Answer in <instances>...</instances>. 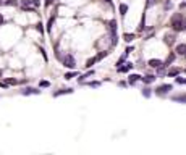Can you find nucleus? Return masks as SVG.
<instances>
[{
    "instance_id": "obj_13",
    "label": "nucleus",
    "mask_w": 186,
    "mask_h": 155,
    "mask_svg": "<svg viewBox=\"0 0 186 155\" xmlns=\"http://www.w3.org/2000/svg\"><path fill=\"white\" fill-rule=\"evenodd\" d=\"M126 11H128V5L121 4V5H120V13H121V16H125V15H126Z\"/></svg>"
},
{
    "instance_id": "obj_1",
    "label": "nucleus",
    "mask_w": 186,
    "mask_h": 155,
    "mask_svg": "<svg viewBox=\"0 0 186 155\" xmlns=\"http://www.w3.org/2000/svg\"><path fill=\"white\" fill-rule=\"evenodd\" d=\"M172 28L175 29L176 32L178 31H183V16L180 13H176L175 16L172 18Z\"/></svg>"
},
{
    "instance_id": "obj_18",
    "label": "nucleus",
    "mask_w": 186,
    "mask_h": 155,
    "mask_svg": "<svg viewBox=\"0 0 186 155\" xmlns=\"http://www.w3.org/2000/svg\"><path fill=\"white\" fill-rule=\"evenodd\" d=\"M92 74H94V69H92V71H88V73H86V74H83V76H81V78H79V81H83V79H84V78H89V76H92Z\"/></svg>"
},
{
    "instance_id": "obj_2",
    "label": "nucleus",
    "mask_w": 186,
    "mask_h": 155,
    "mask_svg": "<svg viewBox=\"0 0 186 155\" xmlns=\"http://www.w3.org/2000/svg\"><path fill=\"white\" fill-rule=\"evenodd\" d=\"M109 28H110V32H112V45H117V21L112 20L109 24Z\"/></svg>"
},
{
    "instance_id": "obj_7",
    "label": "nucleus",
    "mask_w": 186,
    "mask_h": 155,
    "mask_svg": "<svg viewBox=\"0 0 186 155\" xmlns=\"http://www.w3.org/2000/svg\"><path fill=\"white\" fill-rule=\"evenodd\" d=\"M63 94H73V89H60V90H57L55 94H53V97H58V95H63Z\"/></svg>"
},
{
    "instance_id": "obj_28",
    "label": "nucleus",
    "mask_w": 186,
    "mask_h": 155,
    "mask_svg": "<svg viewBox=\"0 0 186 155\" xmlns=\"http://www.w3.org/2000/svg\"><path fill=\"white\" fill-rule=\"evenodd\" d=\"M89 84V86H92V87H99V86H100V83H95V81H94V83H88Z\"/></svg>"
},
{
    "instance_id": "obj_26",
    "label": "nucleus",
    "mask_w": 186,
    "mask_h": 155,
    "mask_svg": "<svg viewBox=\"0 0 186 155\" xmlns=\"http://www.w3.org/2000/svg\"><path fill=\"white\" fill-rule=\"evenodd\" d=\"M176 83H180V84H186V79H183V78H176Z\"/></svg>"
},
{
    "instance_id": "obj_11",
    "label": "nucleus",
    "mask_w": 186,
    "mask_h": 155,
    "mask_svg": "<svg viewBox=\"0 0 186 155\" xmlns=\"http://www.w3.org/2000/svg\"><path fill=\"white\" fill-rule=\"evenodd\" d=\"M131 68H133V65H131V63H126V66H120V68H118V71H121V73H126V71H130Z\"/></svg>"
},
{
    "instance_id": "obj_32",
    "label": "nucleus",
    "mask_w": 186,
    "mask_h": 155,
    "mask_svg": "<svg viewBox=\"0 0 186 155\" xmlns=\"http://www.w3.org/2000/svg\"><path fill=\"white\" fill-rule=\"evenodd\" d=\"M8 84H4V83H0V87H7Z\"/></svg>"
},
{
    "instance_id": "obj_33",
    "label": "nucleus",
    "mask_w": 186,
    "mask_h": 155,
    "mask_svg": "<svg viewBox=\"0 0 186 155\" xmlns=\"http://www.w3.org/2000/svg\"><path fill=\"white\" fill-rule=\"evenodd\" d=\"M4 23V16H2V15H0V24Z\"/></svg>"
},
{
    "instance_id": "obj_12",
    "label": "nucleus",
    "mask_w": 186,
    "mask_h": 155,
    "mask_svg": "<svg viewBox=\"0 0 186 155\" xmlns=\"http://www.w3.org/2000/svg\"><path fill=\"white\" fill-rule=\"evenodd\" d=\"M139 79H141L139 74H131V76H130V84H134L136 81H139Z\"/></svg>"
},
{
    "instance_id": "obj_31",
    "label": "nucleus",
    "mask_w": 186,
    "mask_h": 155,
    "mask_svg": "<svg viewBox=\"0 0 186 155\" xmlns=\"http://www.w3.org/2000/svg\"><path fill=\"white\" fill-rule=\"evenodd\" d=\"M183 29H186V18H183Z\"/></svg>"
},
{
    "instance_id": "obj_30",
    "label": "nucleus",
    "mask_w": 186,
    "mask_h": 155,
    "mask_svg": "<svg viewBox=\"0 0 186 155\" xmlns=\"http://www.w3.org/2000/svg\"><path fill=\"white\" fill-rule=\"evenodd\" d=\"M53 2H55V0H46V5H52Z\"/></svg>"
},
{
    "instance_id": "obj_10",
    "label": "nucleus",
    "mask_w": 186,
    "mask_h": 155,
    "mask_svg": "<svg viewBox=\"0 0 186 155\" xmlns=\"http://www.w3.org/2000/svg\"><path fill=\"white\" fill-rule=\"evenodd\" d=\"M29 94H41V90L37 89H32V87H28V89L23 90V95H29Z\"/></svg>"
},
{
    "instance_id": "obj_25",
    "label": "nucleus",
    "mask_w": 186,
    "mask_h": 155,
    "mask_svg": "<svg viewBox=\"0 0 186 155\" xmlns=\"http://www.w3.org/2000/svg\"><path fill=\"white\" fill-rule=\"evenodd\" d=\"M41 86H42V87H49L50 84H49V81H41Z\"/></svg>"
},
{
    "instance_id": "obj_19",
    "label": "nucleus",
    "mask_w": 186,
    "mask_h": 155,
    "mask_svg": "<svg viewBox=\"0 0 186 155\" xmlns=\"http://www.w3.org/2000/svg\"><path fill=\"white\" fill-rule=\"evenodd\" d=\"M74 76H76V73H74V71L67 73V74H65V79H71V78H74Z\"/></svg>"
},
{
    "instance_id": "obj_6",
    "label": "nucleus",
    "mask_w": 186,
    "mask_h": 155,
    "mask_svg": "<svg viewBox=\"0 0 186 155\" xmlns=\"http://www.w3.org/2000/svg\"><path fill=\"white\" fill-rule=\"evenodd\" d=\"M176 53H178V55H186V44L176 45Z\"/></svg>"
},
{
    "instance_id": "obj_8",
    "label": "nucleus",
    "mask_w": 186,
    "mask_h": 155,
    "mask_svg": "<svg viewBox=\"0 0 186 155\" xmlns=\"http://www.w3.org/2000/svg\"><path fill=\"white\" fill-rule=\"evenodd\" d=\"M160 65H162V62H160V60H157V58L149 60V66H152V68H159Z\"/></svg>"
},
{
    "instance_id": "obj_17",
    "label": "nucleus",
    "mask_w": 186,
    "mask_h": 155,
    "mask_svg": "<svg viewBox=\"0 0 186 155\" xmlns=\"http://www.w3.org/2000/svg\"><path fill=\"white\" fill-rule=\"evenodd\" d=\"M97 62V58H91V60H88V63H86V68H91L94 63Z\"/></svg>"
},
{
    "instance_id": "obj_35",
    "label": "nucleus",
    "mask_w": 186,
    "mask_h": 155,
    "mask_svg": "<svg viewBox=\"0 0 186 155\" xmlns=\"http://www.w3.org/2000/svg\"><path fill=\"white\" fill-rule=\"evenodd\" d=\"M105 2H112V0H105Z\"/></svg>"
},
{
    "instance_id": "obj_9",
    "label": "nucleus",
    "mask_w": 186,
    "mask_h": 155,
    "mask_svg": "<svg viewBox=\"0 0 186 155\" xmlns=\"http://www.w3.org/2000/svg\"><path fill=\"white\" fill-rule=\"evenodd\" d=\"M141 79L144 81L146 84H151V83H154L155 81V76H152V74H147V76H144V78H141Z\"/></svg>"
},
{
    "instance_id": "obj_23",
    "label": "nucleus",
    "mask_w": 186,
    "mask_h": 155,
    "mask_svg": "<svg viewBox=\"0 0 186 155\" xmlns=\"http://www.w3.org/2000/svg\"><path fill=\"white\" fill-rule=\"evenodd\" d=\"M53 21H55V18H50V20H49V24H47V29H49V31H50V28H52Z\"/></svg>"
},
{
    "instance_id": "obj_4",
    "label": "nucleus",
    "mask_w": 186,
    "mask_h": 155,
    "mask_svg": "<svg viewBox=\"0 0 186 155\" xmlns=\"http://www.w3.org/2000/svg\"><path fill=\"white\" fill-rule=\"evenodd\" d=\"M168 90H172V86H170V84H162V86H159L157 89H155V92H157L159 95H164V94H167Z\"/></svg>"
},
{
    "instance_id": "obj_29",
    "label": "nucleus",
    "mask_w": 186,
    "mask_h": 155,
    "mask_svg": "<svg viewBox=\"0 0 186 155\" xmlns=\"http://www.w3.org/2000/svg\"><path fill=\"white\" fill-rule=\"evenodd\" d=\"M159 0H147V5H155Z\"/></svg>"
},
{
    "instance_id": "obj_27",
    "label": "nucleus",
    "mask_w": 186,
    "mask_h": 155,
    "mask_svg": "<svg viewBox=\"0 0 186 155\" xmlns=\"http://www.w3.org/2000/svg\"><path fill=\"white\" fill-rule=\"evenodd\" d=\"M36 29H37L39 32H42V31H44V28H42V24H41V23H39L37 26H36Z\"/></svg>"
},
{
    "instance_id": "obj_15",
    "label": "nucleus",
    "mask_w": 186,
    "mask_h": 155,
    "mask_svg": "<svg viewBox=\"0 0 186 155\" xmlns=\"http://www.w3.org/2000/svg\"><path fill=\"white\" fill-rule=\"evenodd\" d=\"M173 60H175V53H170V55H168V58H167V62H165L164 65H165V66H168L170 63L173 62Z\"/></svg>"
},
{
    "instance_id": "obj_22",
    "label": "nucleus",
    "mask_w": 186,
    "mask_h": 155,
    "mask_svg": "<svg viewBox=\"0 0 186 155\" xmlns=\"http://www.w3.org/2000/svg\"><path fill=\"white\" fill-rule=\"evenodd\" d=\"M107 53H109V52H102V53H99V55L95 57V58H97V60H102L104 57H107Z\"/></svg>"
},
{
    "instance_id": "obj_34",
    "label": "nucleus",
    "mask_w": 186,
    "mask_h": 155,
    "mask_svg": "<svg viewBox=\"0 0 186 155\" xmlns=\"http://www.w3.org/2000/svg\"><path fill=\"white\" fill-rule=\"evenodd\" d=\"M0 76H2V69H0Z\"/></svg>"
},
{
    "instance_id": "obj_21",
    "label": "nucleus",
    "mask_w": 186,
    "mask_h": 155,
    "mask_svg": "<svg viewBox=\"0 0 186 155\" xmlns=\"http://www.w3.org/2000/svg\"><path fill=\"white\" fill-rule=\"evenodd\" d=\"M142 95L144 97H151V89H147V87H146V89H142Z\"/></svg>"
},
{
    "instance_id": "obj_3",
    "label": "nucleus",
    "mask_w": 186,
    "mask_h": 155,
    "mask_svg": "<svg viewBox=\"0 0 186 155\" xmlns=\"http://www.w3.org/2000/svg\"><path fill=\"white\" fill-rule=\"evenodd\" d=\"M63 65L67 66V68H70V69H73L74 66H76V62H74V57L73 55H65V58H63Z\"/></svg>"
},
{
    "instance_id": "obj_14",
    "label": "nucleus",
    "mask_w": 186,
    "mask_h": 155,
    "mask_svg": "<svg viewBox=\"0 0 186 155\" xmlns=\"http://www.w3.org/2000/svg\"><path fill=\"white\" fill-rule=\"evenodd\" d=\"M180 71H181L180 68H172V69L168 71V76H178V74H180Z\"/></svg>"
},
{
    "instance_id": "obj_24",
    "label": "nucleus",
    "mask_w": 186,
    "mask_h": 155,
    "mask_svg": "<svg viewBox=\"0 0 186 155\" xmlns=\"http://www.w3.org/2000/svg\"><path fill=\"white\" fill-rule=\"evenodd\" d=\"M5 5H16V0H7Z\"/></svg>"
},
{
    "instance_id": "obj_5",
    "label": "nucleus",
    "mask_w": 186,
    "mask_h": 155,
    "mask_svg": "<svg viewBox=\"0 0 186 155\" xmlns=\"http://www.w3.org/2000/svg\"><path fill=\"white\" fill-rule=\"evenodd\" d=\"M164 41H165V44H167V45H173V44H175V34H165Z\"/></svg>"
},
{
    "instance_id": "obj_20",
    "label": "nucleus",
    "mask_w": 186,
    "mask_h": 155,
    "mask_svg": "<svg viewBox=\"0 0 186 155\" xmlns=\"http://www.w3.org/2000/svg\"><path fill=\"white\" fill-rule=\"evenodd\" d=\"M134 39V34H125V41L126 42H131Z\"/></svg>"
},
{
    "instance_id": "obj_16",
    "label": "nucleus",
    "mask_w": 186,
    "mask_h": 155,
    "mask_svg": "<svg viewBox=\"0 0 186 155\" xmlns=\"http://www.w3.org/2000/svg\"><path fill=\"white\" fill-rule=\"evenodd\" d=\"M173 100H175V102H186V95H175Z\"/></svg>"
}]
</instances>
